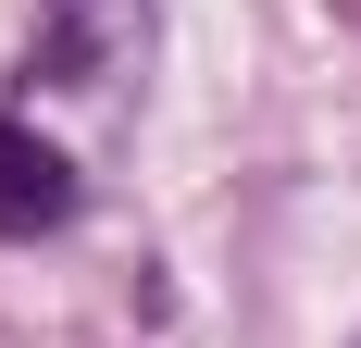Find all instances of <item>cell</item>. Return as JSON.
<instances>
[{"mask_svg": "<svg viewBox=\"0 0 361 348\" xmlns=\"http://www.w3.org/2000/svg\"><path fill=\"white\" fill-rule=\"evenodd\" d=\"M25 75L50 87V100L125 112V100H137V75H149V0H37Z\"/></svg>", "mask_w": 361, "mask_h": 348, "instance_id": "6da1fadb", "label": "cell"}, {"mask_svg": "<svg viewBox=\"0 0 361 348\" xmlns=\"http://www.w3.org/2000/svg\"><path fill=\"white\" fill-rule=\"evenodd\" d=\"M50 224H75V162H63L50 125L0 112V237L25 249V237H50Z\"/></svg>", "mask_w": 361, "mask_h": 348, "instance_id": "7a4b0ae2", "label": "cell"}]
</instances>
